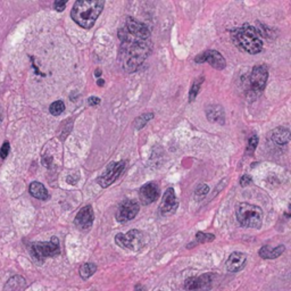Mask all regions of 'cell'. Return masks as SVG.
Instances as JSON below:
<instances>
[{"label": "cell", "instance_id": "6da1fadb", "mask_svg": "<svg viewBox=\"0 0 291 291\" xmlns=\"http://www.w3.org/2000/svg\"><path fill=\"white\" fill-rule=\"evenodd\" d=\"M117 35L121 41L120 61L124 70L132 73L141 66L150 54V32L143 23L127 17Z\"/></svg>", "mask_w": 291, "mask_h": 291}, {"label": "cell", "instance_id": "7a4b0ae2", "mask_svg": "<svg viewBox=\"0 0 291 291\" xmlns=\"http://www.w3.org/2000/svg\"><path fill=\"white\" fill-rule=\"evenodd\" d=\"M103 0H77L71 12L73 21L83 29H91L104 9Z\"/></svg>", "mask_w": 291, "mask_h": 291}, {"label": "cell", "instance_id": "3957f363", "mask_svg": "<svg viewBox=\"0 0 291 291\" xmlns=\"http://www.w3.org/2000/svg\"><path fill=\"white\" fill-rule=\"evenodd\" d=\"M233 42L241 50L250 55H256L263 50V40L256 28L249 24L243 25L232 34Z\"/></svg>", "mask_w": 291, "mask_h": 291}, {"label": "cell", "instance_id": "277c9868", "mask_svg": "<svg viewBox=\"0 0 291 291\" xmlns=\"http://www.w3.org/2000/svg\"><path fill=\"white\" fill-rule=\"evenodd\" d=\"M235 215L239 223L245 228L260 229L263 224L264 213L258 206L240 202L235 207Z\"/></svg>", "mask_w": 291, "mask_h": 291}, {"label": "cell", "instance_id": "5b68a950", "mask_svg": "<svg viewBox=\"0 0 291 291\" xmlns=\"http://www.w3.org/2000/svg\"><path fill=\"white\" fill-rule=\"evenodd\" d=\"M115 243L123 249L138 251L146 246L147 235L140 230H131L126 233L116 234Z\"/></svg>", "mask_w": 291, "mask_h": 291}, {"label": "cell", "instance_id": "8992f818", "mask_svg": "<svg viewBox=\"0 0 291 291\" xmlns=\"http://www.w3.org/2000/svg\"><path fill=\"white\" fill-rule=\"evenodd\" d=\"M31 256L38 263H44L48 257H55L61 254L60 240L57 237H52L48 243H33L30 247Z\"/></svg>", "mask_w": 291, "mask_h": 291}, {"label": "cell", "instance_id": "52a82bcc", "mask_svg": "<svg viewBox=\"0 0 291 291\" xmlns=\"http://www.w3.org/2000/svg\"><path fill=\"white\" fill-rule=\"evenodd\" d=\"M269 70L265 65H258L251 70L249 77V86L254 93H260L266 86Z\"/></svg>", "mask_w": 291, "mask_h": 291}, {"label": "cell", "instance_id": "ba28073f", "mask_svg": "<svg viewBox=\"0 0 291 291\" xmlns=\"http://www.w3.org/2000/svg\"><path fill=\"white\" fill-rule=\"evenodd\" d=\"M125 165H126L125 161L110 163V165L107 168L106 171L104 172V174L101 175L100 178H98V180H97L100 187L107 188V187H109V185H112L113 183L115 182L117 179H119L121 173L124 171Z\"/></svg>", "mask_w": 291, "mask_h": 291}, {"label": "cell", "instance_id": "9c48e42d", "mask_svg": "<svg viewBox=\"0 0 291 291\" xmlns=\"http://www.w3.org/2000/svg\"><path fill=\"white\" fill-rule=\"evenodd\" d=\"M215 274L205 273L200 276L189 277L184 282V289L188 291H207L212 289Z\"/></svg>", "mask_w": 291, "mask_h": 291}, {"label": "cell", "instance_id": "30bf717a", "mask_svg": "<svg viewBox=\"0 0 291 291\" xmlns=\"http://www.w3.org/2000/svg\"><path fill=\"white\" fill-rule=\"evenodd\" d=\"M139 213V204L133 199H127L124 200L122 204L119 206V209L116 212V220L121 223H125L133 220Z\"/></svg>", "mask_w": 291, "mask_h": 291}, {"label": "cell", "instance_id": "8fae6325", "mask_svg": "<svg viewBox=\"0 0 291 291\" xmlns=\"http://www.w3.org/2000/svg\"><path fill=\"white\" fill-rule=\"evenodd\" d=\"M179 206L178 198L174 192V189L168 188V190L164 192L163 196V200L159 205V213L162 216H171L176 212Z\"/></svg>", "mask_w": 291, "mask_h": 291}, {"label": "cell", "instance_id": "7c38bea8", "mask_svg": "<svg viewBox=\"0 0 291 291\" xmlns=\"http://www.w3.org/2000/svg\"><path fill=\"white\" fill-rule=\"evenodd\" d=\"M196 63H208L212 67L216 68V70H223L227 66V61L224 57L222 56L221 52L216 50H207L202 52L201 55H198L195 58Z\"/></svg>", "mask_w": 291, "mask_h": 291}, {"label": "cell", "instance_id": "4fadbf2b", "mask_svg": "<svg viewBox=\"0 0 291 291\" xmlns=\"http://www.w3.org/2000/svg\"><path fill=\"white\" fill-rule=\"evenodd\" d=\"M93 220V209L90 205H87L78 211V213L74 218V224L75 227L80 229V230H88V229L92 227Z\"/></svg>", "mask_w": 291, "mask_h": 291}, {"label": "cell", "instance_id": "5bb4252c", "mask_svg": "<svg viewBox=\"0 0 291 291\" xmlns=\"http://www.w3.org/2000/svg\"><path fill=\"white\" fill-rule=\"evenodd\" d=\"M159 187L156 182H149L139 190V198L142 205H150L159 197Z\"/></svg>", "mask_w": 291, "mask_h": 291}, {"label": "cell", "instance_id": "9a60e30c", "mask_svg": "<svg viewBox=\"0 0 291 291\" xmlns=\"http://www.w3.org/2000/svg\"><path fill=\"white\" fill-rule=\"evenodd\" d=\"M247 264V256L244 253H240V251H234L232 253L230 256H229L227 264V270L231 273H237L239 272L246 266Z\"/></svg>", "mask_w": 291, "mask_h": 291}, {"label": "cell", "instance_id": "2e32d148", "mask_svg": "<svg viewBox=\"0 0 291 291\" xmlns=\"http://www.w3.org/2000/svg\"><path fill=\"white\" fill-rule=\"evenodd\" d=\"M271 140L276 145H286L290 140V130L288 127L279 126L271 132Z\"/></svg>", "mask_w": 291, "mask_h": 291}, {"label": "cell", "instance_id": "e0dca14e", "mask_svg": "<svg viewBox=\"0 0 291 291\" xmlns=\"http://www.w3.org/2000/svg\"><path fill=\"white\" fill-rule=\"evenodd\" d=\"M286 250V247L283 245H279L276 248H271L270 246H264L261 247L258 254L261 258L264 260H276V258L280 257L283 254V251Z\"/></svg>", "mask_w": 291, "mask_h": 291}, {"label": "cell", "instance_id": "ac0fdd59", "mask_svg": "<svg viewBox=\"0 0 291 291\" xmlns=\"http://www.w3.org/2000/svg\"><path fill=\"white\" fill-rule=\"evenodd\" d=\"M29 191H30L32 197L40 199V200H47V199H49L48 190L42 183L38 181L32 182L31 184L29 185Z\"/></svg>", "mask_w": 291, "mask_h": 291}, {"label": "cell", "instance_id": "d6986e66", "mask_svg": "<svg viewBox=\"0 0 291 291\" xmlns=\"http://www.w3.org/2000/svg\"><path fill=\"white\" fill-rule=\"evenodd\" d=\"M206 114L209 121H213V122H218L222 120V122H224V112L223 108L218 105H212L206 109Z\"/></svg>", "mask_w": 291, "mask_h": 291}, {"label": "cell", "instance_id": "ffe728a7", "mask_svg": "<svg viewBox=\"0 0 291 291\" xmlns=\"http://www.w3.org/2000/svg\"><path fill=\"white\" fill-rule=\"evenodd\" d=\"M97 271V265L93 263H86L83 264L82 266L80 267L78 270V273H80V276L82 277L83 280L89 279L91 276H93Z\"/></svg>", "mask_w": 291, "mask_h": 291}, {"label": "cell", "instance_id": "44dd1931", "mask_svg": "<svg viewBox=\"0 0 291 291\" xmlns=\"http://www.w3.org/2000/svg\"><path fill=\"white\" fill-rule=\"evenodd\" d=\"M202 82H204V77H198L197 80H195V82L192 83V86L190 88V93H189V101H194L197 97V94L200 91V87Z\"/></svg>", "mask_w": 291, "mask_h": 291}, {"label": "cell", "instance_id": "7402d4cb", "mask_svg": "<svg viewBox=\"0 0 291 291\" xmlns=\"http://www.w3.org/2000/svg\"><path fill=\"white\" fill-rule=\"evenodd\" d=\"M64 110H65V104H64V101H61V100L55 101V103H52L50 105V107H49V112H50L51 115H54V116L61 115Z\"/></svg>", "mask_w": 291, "mask_h": 291}, {"label": "cell", "instance_id": "603a6c76", "mask_svg": "<svg viewBox=\"0 0 291 291\" xmlns=\"http://www.w3.org/2000/svg\"><path fill=\"white\" fill-rule=\"evenodd\" d=\"M153 113H147V114H143V115H141V116H139L138 119L136 120V122H135L136 129H138V130L142 129V127L145 126L146 124L148 123L149 121L153 119Z\"/></svg>", "mask_w": 291, "mask_h": 291}, {"label": "cell", "instance_id": "cb8c5ba5", "mask_svg": "<svg viewBox=\"0 0 291 291\" xmlns=\"http://www.w3.org/2000/svg\"><path fill=\"white\" fill-rule=\"evenodd\" d=\"M215 239V235L212 233H205V232H198L196 234V241L198 244H205V243H211Z\"/></svg>", "mask_w": 291, "mask_h": 291}, {"label": "cell", "instance_id": "d4e9b609", "mask_svg": "<svg viewBox=\"0 0 291 291\" xmlns=\"http://www.w3.org/2000/svg\"><path fill=\"white\" fill-rule=\"evenodd\" d=\"M257 145H258V137L256 135L251 136L249 140H248V145L246 149L247 153H253L255 152V149H256Z\"/></svg>", "mask_w": 291, "mask_h": 291}, {"label": "cell", "instance_id": "484cf974", "mask_svg": "<svg viewBox=\"0 0 291 291\" xmlns=\"http://www.w3.org/2000/svg\"><path fill=\"white\" fill-rule=\"evenodd\" d=\"M9 150H11V146H9L8 141H5L4 145H2L1 149H0V157H1V159H5L6 157L8 156Z\"/></svg>", "mask_w": 291, "mask_h": 291}, {"label": "cell", "instance_id": "4316f807", "mask_svg": "<svg viewBox=\"0 0 291 291\" xmlns=\"http://www.w3.org/2000/svg\"><path fill=\"white\" fill-rule=\"evenodd\" d=\"M208 192H209V188L206 184H204V183L199 184L197 189H196V195L197 196H205L207 195Z\"/></svg>", "mask_w": 291, "mask_h": 291}, {"label": "cell", "instance_id": "83f0119b", "mask_svg": "<svg viewBox=\"0 0 291 291\" xmlns=\"http://www.w3.org/2000/svg\"><path fill=\"white\" fill-rule=\"evenodd\" d=\"M253 182V179H251V176L249 174H245L241 176L240 179V185L241 187H247V185H249L250 183Z\"/></svg>", "mask_w": 291, "mask_h": 291}, {"label": "cell", "instance_id": "f1b7e54d", "mask_svg": "<svg viewBox=\"0 0 291 291\" xmlns=\"http://www.w3.org/2000/svg\"><path fill=\"white\" fill-rule=\"evenodd\" d=\"M65 7H66V1H55L54 2V8L56 9L57 12H63Z\"/></svg>", "mask_w": 291, "mask_h": 291}, {"label": "cell", "instance_id": "f546056e", "mask_svg": "<svg viewBox=\"0 0 291 291\" xmlns=\"http://www.w3.org/2000/svg\"><path fill=\"white\" fill-rule=\"evenodd\" d=\"M88 104H89L90 106H97V105L100 104V99L98 97H90L89 99H88Z\"/></svg>", "mask_w": 291, "mask_h": 291}, {"label": "cell", "instance_id": "4dcf8cb0", "mask_svg": "<svg viewBox=\"0 0 291 291\" xmlns=\"http://www.w3.org/2000/svg\"><path fill=\"white\" fill-rule=\"evenodd\" d=\"M135 291H143V287H142V286H141V284H140V283H138V284H136Z\"/></svg>", "mask_w": 291, "mask_h": 291}, {"label": "cell", "instance_id": "1f68e13d", "mask_svg": "<svg viewBox=\"0 0 291 291\" xmlns=\"http://www.w3.org/2000/svg\"><path fill=\"white\" fill-rule=\"evenodd\" d=\"M98 86H104V81L103 80L98 81Z\"/></svg>", "mask_w": 291, "mask_h": 291}]
</instances>
